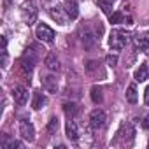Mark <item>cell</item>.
<instances>
[{
	"mask_svg": "<svg viewBox=\"0 0 149 149\" xmlns=\"http://www.w3.org/2000/svg\"><path fill=\"white\" fill-rule=\"evenodd\" d=\"M83 44H84L86 49L95 47V44H97V37H95V33L90 32V30H84V33H83Z\"/></svg>",
	"mask_w": 149,
	"mask_h": 149,
	"instance_id": "cell-13",
	"label": "cell"
},
{
	"mask_svg": "<svg viewBox=\"0 0 149 149\" xmlns=\"http://www.w3.org/2000/svg\"><path fill=\"white\" fill-rule=\"evenodd\" d=\"M147 77H149V68H147L146 63H140V67H139L137 72H135V81H137V83H144Z\"/></svg>",
	"mask_w": 149,
	"mask_h": 149,
	"instance_id": "cell-14",
	"label": "cell"
},
{
	"mask_svg": "<svg viewBox=\"0 0 149 149\" xmlns=\"http://www.w3.org/2000/svg\"><path fill=\"white\" fill-rule=\"evenodd\" d=\"M49 14H51V18H53L56 23H60V25H67L68 14H67L65 9H61V7H53V9H49Z\"/></svg>",
	"mask_w": 149,
	"mask_h": 149,
	"instance_id": "cell-8",
	"label": "cell"
},
{
	"mask_svg": "<svg viewBox=\"0 0 149 149\" xmlns=\"http://www.w3.org/2000/svg\"><path fill=\"white\" fill-rule=\"evenodd\" d=\"M105 123H107V114H105L102 109H95V111H91V114H90V125H91L95 130L104 128Z\"/></svg>",
	"mask_w": 149,
	"mask_h": 149,
	"instance_id": "cell-4",
	"label": "cell"
},
{
	"mask_svg": "<svg viewBox=\"0 0 149 149\" xmlns=\"http://www.w3.org/2000/svg\"><path fill=\"white\" fill-rule=\"evenodd\" d=\"M65 11H67V14H68V18H70V19H76V18L79 16L77 4L74 2V0H68V2L65 4Z\"/></svg>",
	"mask_w": 149,
	"mask_h": 149,
	"instance_id": "cell-15",
	"label": "cell"
},
{
	"mask_svg": "<svg viewBox=\"0 0 149 149\" xmlns=\"http://www.w3.org/2000/svg\"><path fill=\"white\" fill-rule=\"evenodd\" d=\"M63 111H65V114H67V116H72V118H74V116L77 114V111H79V109H77V105H76V104H63Z\"/></svg>",
	"mask_w": 149,
	"mask_h": 149,
	"instance_id": "cell-18",
	"label": "cell"
},
{
	"mask_svg": "<svg viewBox=\"0 0 149 149\" xmlns=\"http://www.w3.org/2000/svg\"><path fill=\"white\" fill-rule=\"evenodd\" d=\"M142 126H144L146 130H149V116H146V118H144V121H142Z\"/></svg>",
	"mask_w": 149,
	"mask_h": 149,
	"instance_id": "cell-26",
	"label": "cell"
},
{
	"mask_svg": "<svg viewBox=\"0 0 149 149\" xmlns=\"http://www.w3.org/2000/svg\"><path fill=\"white\" fill-rule=\"evenodd\" d=\"M13 97H14L16 104H19V105H25V104L28 102V90H26L25 86H19V84H16V86L13 88Z\"/></svg>",
	"mask_w": 149,
	"mask_h": 149,
	"instance_id": "cell-7",
	"label": "cell"
},
{
	"mask_svg": "<svg viewBox=\"0 0 149 149\" xmlns=\"http://www.w3.org/2000/svg\"><path fill=\"white\" fill-rule=\"evenodd\" d=\"M98 6L105 14H111L112 11V0H98Z\"/></svg>",
	"mask_w": 149,
	"mask_h": 149,
	"instance_id": "cell-19",
	"label": "cell"
},
{
	"mask_svg": "<svg viewBox=\"0 0 149 149\" xmlns=\"http://www.w3.org/2000/svg\"><path fill=\"white\" fill-rule=\"evenodd\" d=\"M37 4L33 2V0H26V2L23 4V19H25V23L30 26V25H33L35 23V19H37Z\"/></svg>",
	"mask_w": 149,
	"mask_h": 149,
	"instance_id": "cell-2",
	"label": "cell"
},
{
	"mask_svg": "<svg viewBox=\"0 0 149 149\" xmlns=\"http://www.w3.org/2000/svg\"><path fill=\"white\" fill-rule=\"evenodd\" d=\"M46 130H47V133H51V135L56 133V130H58V119H56V118H51L49 123H47V128H46Z\"/></svg>",
	"mask_w": 149,
	"mask_h": 149,
	"instance_id": "cell-21",
	"label": "cell"
},
{
	"mask_svg": "<svg viewBox=\"0 0 149 149\" xmlns=\"http://www.w3.org/2000/svg\"><path fill=\"white\" fill-rule=\"evenodd\" d=\"M133 135H135V130H133V126H132L130 123H126V125H123V126H121V130L118 132V135H116L114 142H116V140H119V139H123V142L130 146V144L133 142Z\"/></svg>",
	"mask_w": 149,
	"mask_h": 149,
	"instance_id": "cell-5",
	"label": "cell"
},
{
	"mask_svg": "<svg viewBox=\"0 0 149 149\" xmlns=\"http://www.w3.org/2000/svg\"><path fill=\"white\" fill-rule=\"evenodd\" d=\"M130 42V33L126 30H112L111 37H109V46L114 51H121L126 47V44Z\"/></svg>",
	"mask_w": 149,
	"mask_h": 149,
	"instance_id": "cell-1",
	"label": "cell"
},
{
	"mask_svg": "<svg viewBox=\"0 0 149 149\" xmlns=\"http://www.w3.org/2000/svg\"><path fill=\"white\" fill-rule=\"evenodd\" d=\"M35 37H37L39 40H42V42H53V40H54V30H53L51 26L40 23V25H37V28H35Z\"/></svg>",
	"mask_w": 149,
	"mask_h": 149,
	"instance_id": "cell-3",
	"label": "cell"
},
{
	"mask_svg": "<svg viewBox=\"0 0 149 149\" xmlns=\"http://www.w3.org/2000/svg\"><path fill=\"white\" fill-rule=\"evenodd\" d=\"M23 149V142H18V140H9V144H7V147L6 149Z\"/></svg>",
	"mask_w": 149,
	"mask_h": 149,
	"instance_id": "cell-23",
	"label": "cell"
},
{
	"mask_svg": "<svg viewBox=\"0 0 149 149\" xmlns=\"http://www.w3.org/2000/svg\"><path fill=\"white\" fill-rule=\"evenodd\" d=\"M19 133H21V137H23L25 140H28V142H33V140H35V128H33V125H32L28 119H23V121L19 123Z\"/></svg>",
	"mask_w": 149,
	"mask_h": 149,
	"instance_id": "cell-6",
	"label": "cell"
},
{
	"mask_svg": "<svg viewBox=\"0 0 149 149\" xmlns=\"http://www.w3.org/2000/svg\"><path fill=\"white\" fill-rule=\"evenodd\" d=\"M6 47H7V39L2 37V51H6Z\"/></svg>",
	"mask_w": 149,
	"mask_h": 149,
	"instance_id": "cell-28",
	"label": "cell"
},
{
	"mask_svg": "<svg viewBox=\"0 0 149 149\" xmlns=\"http://www.w3.org/2000/svg\"><path fill=\"white\" fill-rule=\"evenodd\" d=\"M126 100H128L130 104H137L139 95H137V88H135V84H130V86H128V90H126Z\"/></svg>",
	"mask_w": 149,
	"mask_h": 149,
	"instance_id": "cell-17",
	"label": "cell"
},
{
	"mask_svg": "<svg viewBox=\"0 0 149 149\" xmlns=\"http://www.w3.org/2000/svg\"><path fill=\"white\" fill-rule=\"evenodd\" d=\"M144 102H146V104L149 105V86L146 88V93H144Z\"/></svg>",
	"mask_w": 149,
	"mask_h": 149,
	"instance_id": "cell-27",
	"label": "cell"
},
{
	"mask_svg": "<svg viewBox=\"0 0 149 149\" xmlns=\"http://www.w3.org/2000/svg\"><path fill=\"white\" fill-rule=\"evenodd\" d=\"M91 100H93L95 104H102L104 97H102V91H100L98 88H91Z\"/></svg>",
	"mask_w": 149,
	"mask_h": 149,
	"instance_id": "cell-20",
	"label": "cell"
},
{
	"mask_svg": "<svg viewBox=\"0 0 149 149\" xmlns=\"http://www.w3.org/2000/svg\"><path fill=\"white\" fill-rule=\"evenodd\" d=\"M46 104H47V98H46L40 91H37V93L33 95V104H32V105H33V109H37V111H39V109H42Z\"/></svg>",
	"mask_w": 149,
	"mask_h": 149,
	"instance_id": "cell-16",
	"label": "cell"
},
{
	"mask_svg": "<svg viewBox=\"0 0 149 149\" xmlns=\"http://www.w3.org/2000/svg\"><path fill=\"white\" fill-rule=\"evenodd\" d=\"M116 63H118V56L109 54V56H107V65H109V67H114Z\"/></svg>",
	"mask_w": 149,
	"mask_h": 149,
	"instance_id": "cell-24",
	"label": "cell"
},
{
	"mask_svg": "<svg viewBox=\"0 0 149 149\" xmlns=\"http://www.w3.org/2000/svg\"><path fill=\"white\" fill-rule=\"evenodd\" d=\"M65 130H67V137H68L72 142H77V140H79V135H81V133H79V128H77V123H76V121H72V119L67 121V128H65Z\"/></svg>",
	"mask_w": 149,
	"mask_h": 149,
	"instance_id": "cell-9",
	"label": "cell"
},
{
	"mask_svg": "<svg viewBox=\"0 0 149 149\" xmlns=\"http://www.w3.org/2000/svg\"><path fill=\"white\" fill-rule=\"evenodd\" d=\"M97 67H98L97 61H88V63H86V70H95Z\"/></svg>",
	"mask_w": 149,
	"mask_h": 149,
	"instance_id": "cell-25",
	"label": "cell"
},
{
	"mask_svg": "<svg viewBox=\"0 0 149 149\" xmlns=\"http://www.w3.org/2000/svg\"><path fill=\"white\" fill-rule=\"evenodd\" d=\"M42 86H44V90L49 91V93H56V90H58V83H56V79H54L53 76H46V77L42 79Z\"/></svg>",
	"mask_w": 149,
	"mask_h": 149,
	"instance_id": "cell-12",
	"label": "cell"
},
{
	"mask_svg": "<svg viewBox=\"0 0 149 149\" xmlns=\"http://www.w3.org/2000/svg\"><path fill=\"white\" fill-rule=\"evenodd\" d=\"M123 19H125V16H123V13H114V14H111V16H109V21H111L112 25H118V23H123Z\"/></svg>",
	"mask_w": 149,
	"mask_h": 149,
	"instance_id": "cell-22",
	"label": "cell"
},
{
	"mask_svg": "<svg viewBox=\"0 0 149 149\" xmlns=\"http://www.w3.org/2000/svg\"><path fill=\"white\" fill-rule=\"evenodd\" d=\"M133 40H135V46L139 49H142L146 54H149V33H142V35L139 33Z\"/></svg>",
	"mask_w": 149,
	"mask_h": 149,
	"instance_id": "cell-10",
	"label": "cell"
},
{
	"mask_svg": "<svg viewBox=\"0 0 149 149\" xmlns=\"http://www.w3.org/2000/svg\"><path fill=\"white\" fill-rule=\"evenodd\" d=\"M44 63H46V67H47L51 72H58V70H60V60L56 58L54 53H49V54L46 56V61H44Z\"/></svg>",
	"mask_w": 149,
	"mask_h": 149,
	"instance_id": "cell-11",
	"label": "cell"
}]
</instances>
